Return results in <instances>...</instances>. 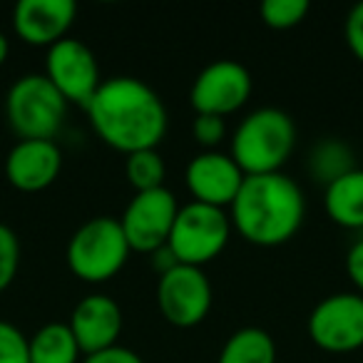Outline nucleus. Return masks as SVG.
I'll list each match as a JSON object with an SVG mask.
<instances>
[{
  "mask_svg": "<svg viewBox=\"0 0 363 363\" xmlns=\"http://www.w3.org/2000/svg\"><path fill=\"white\" fill-rule=\"evenodd\" d=\"M95 135L122 155L157 150L167 135V107L147 82L110 77L85 107Z\"/></svg>",
  "mask_w": 363,
  "mask_h": 363,
  "instance_id": "f257e3e1",
  "label": "nucleus"
},
{
  "mask_svg": "<svg viewBox=\"0 0 363 363\" xmlns=\"http://www.w3.org/2000/svg\"><path fill=\"white\" fill-rule=\"evenodd\" d=\"M306 199L291 177H244L237 199L229 207L232 229L254 247H281L301 229Z\"/></svg>",
  "mask_w": 363,
  "mask_h": 363,
  "instance_id": "f03ea898",
  "label": "nucleus"
},
{
  "mask_svg": "<svg viewBox=\"0 0 363 363\" xmlns=\"http://www.w3.org/2000/svg\"><path fill=\"white\" fill-rule=\"evenodd\" d=\"M296 147V125L279 107H262L244 117L232 135L229 155L244 177L277 174Z\"/></svg>",
  "mask_w": 363,
  "mask_h": 363,
  "instance_id": "7ed1b4c3",
  "label": "nucleus"
},
{
  "mask_svg": "<svg viewBox=\"0 0 363 363\" xmlns=\"http://www.w3.org/2000/svg\"><path fill=\"white\" fill-rule=\"evenodd\" d=\"M130 252L120 219L92 217L67 242V267L80 281L105 284L125 269Z\"/></svg>",
  "mask_w": 363,
  "mask_h": 363,
  "instance_id": "20e7f679",
  "label": "nucleus"
},
{
  "mask_svg": "<svg viewBox=\"0 0 363 363\" xmlns=\"http://www.w3.org/2000/svg\"><path fill=\"white\" fill-rule=\"evenodd\" d=\"M6 115L21 140H55L67 117V100L45 75L18 77L6 97Z\"/></svg>",
  "mask_w": 363,
  "mask_h": 363,
  "instance_id": "39448f33",
  "label": "nucleus"
},
{
  "mask_svg": "<svg viewBox=\"0 0 363 363\" xmlns=\"http://www.w3.org/2000/svg\"><path fill=\"white\" fill-rule=\"evenodd\" d=\"M229 237H232V219L224 209L189 202L177 212L167 247L179 264L202 269L227 249Z\"/></svg>",
  "mask_w": 363,
  "mask_h": 363,
  "instance_id": "423d86ee",
  "label": "nucleus"
},
{
  "mask_svg": "<svg viewBox=\"0 0 363 363\" xmlns=\"http://www.w3.org/2000/svg\"><path fill=\"white\" fill-rule=\"evenodd\" d=\"M308 338L328 353H351L363 348V296L341 291L321 298L308 316Z\"/></svg>",
  "mask_w": 363,
  "mask_h": 363,
  "instance_id": "0eeeda50",
  "label": "nucleus"
},
{
  "mask_svg": "<svg viewBox=\"0 0 363 363\" xmlns=\"http://www.w3.org/2000/svg\"><path fill=\"white\" fill-rule=\"evenodd\" d=\"M212 284L204 269L179 267L160 274L157 281V306L167 323L177 328H192L207 318L212 308Z\"/></svg>",
  "mask_w": 363,
  "mask_h": 363,
  "instance_id": "6e6552de",
  "label": "nucleus"
},
{
  "mask_svg": "<svg viewBox=\"0 0 363 363\" xmlns=\"http://www.w3.org/2000/svg\"><path fill=\"white\" fill-rule=\"evenodd\" d=\"M179 202L167 187L152 192H135L130 199L120 224L132 252L155 254L169 242Z\"/></svg>",
  "mask_w": 363,
  "mask_h": 363,
  "instance_id": "1a4fd4ad",
  "label": "nucleus"
},
{
  "mask_svg": "<svg viewBox=\"0 0 363 363\" xmlns=\"http://www.w3.org/2000/svg\"><path fill=\"white\" fill-rule=\"evenodd\" d=\"M45 77L65 97L67 105L72 102L80 107L90 105V100L102 85L95 52L75 38H65V40L48 48Z\"/></svg>",
  "mask_w": 363,
  "mask_h": 363,
  "instance_id": "9d476101",
  "label": "nucleus"
},
{
  "mask_svg": "<svg viewBox=\"0 0 363 363\" xmlns=\"http://www.w3.org/2000/svg\"><path fill=\"white\" fill-rule=\"evenodd\" d=\"M252 87V75L242 62L214 60L194 77L189 102L197 115L227 117L247 105Z\"/></svg>",
  "mask_w": 363,
  "mask_h": 363,
  "instance_id": "9b49d317",
  "label": "nucleus"
},
{
  "mask_svg": "<svg viewBox=\"0 0 363 363\" xmlns=\"http://www.w3.org/2000/svg\"><path fill=\"white\" fill-rule=\"evenodd\" d=\"M187 189L192 202L209 204V207L227 209L237 199L244 184V172L232 160L229 152H199L187 164Z\"/></svg>",
  "mask_w": 363,
  "mask_h": 363,
  "instance_id": "f8f14e48",
  "label": "nucleus"
},
{
  "mask_svg": "<svg viewBox=\"0 0 363 363\" xmlns=\"http://www.w3.org/2000/svg\"><path fill=\"white\" fill-rule=\"evenodd\" d=\"M67 326H70L82 356H92V353H100L105 348L117 346L125 318H122L120 303L112 296H107V294H90V296L80 298V303L72 308Z\"/></svg>",
  "mask_w": 363,
  "mask_h": 363,
  "instance_id": "ddd939ff",
  "label": "nucleus"
},
{
  "mask_svg": "<svg viewBox=\"0 0 363 363\" xmlns=\"http://www.w3.org/2000/svg\"><path fill=\"white\" fill-rule=\"evenodd\" d=\"M77 16L72 0H21L13 11V28L23 43L52 48L65 40Z\"/></svg>",
  "mask_w": 363,
  "mask_h": 363,
  "instance_id": "4468645a",
  "label": "nucleus"
},
{
  "mask_svg": "<svg viewBox=\"0 0 363 363\" xmlns=\"http://www.w3.org/2000/svg\"><path fill=\"white\" fill-rule=\"evenodd\" d=\"M62 152L55 140H21L6 160V177L18 192H43L60 177Z\"/></svg>",
  "mask_w": 363,
  "mask_h": 363,
  "instance_id": "2eb2a0df",
  "label": "nucleus"
},
{
  "mask_svg": "<svg viewBox=\"0 0 363 363\" xmlns=\"http://www.w3.org/2000/svg\"><path fill=\"white\" fill-rule=\"evenodd\" d=\"M323 207L333 224L343 229H363V169H353L328 184Z\"/></svg>",
  "mask_w": 363,
  "mask_h": 363,
  "instance_id": "dca6fc26",
  "label": "nucleus"
},
{
  "mask_svg": "<svg viewBox=\"0 0 363 363\" xmlns=\"http://www.w3.org/2000/svg\"><path fill=\"white\" fill-rule=\"evenodd\" d=\"M30 363H77L82 356L70 326L60 321L45 323L28 338Z\"/></svg>",
  "mask_w": 363,
  "mask_h": 363,
  "instance_id": "f3484780",
  "label": "nucleus"
},
{
  "mask_svg": "<svg viewBox=\"0 0 363 363\" xmlns=\"http://www.w3.org/2000/svg\"><path fill=\"white\" fill-rule=\"evenodd\" d=\"M353 160L356 157H353V150L346 140L326 137V140H318L308 152V174H311L313 182L328 187L336 179H341L343 174L356 169Z\"/></svg>",
  "mask_w": 363,
  "mask_h": 363,
  "instance_id": "a211bd4d",
  "label": "nucleus"
},
{
  "mask_svg": "<svg viewBox=\"0 0 363 363\" xmlns=\"http://www.w3.org/2000/svg\"><path fill=\"white\" fill-rule=\"evenodd\" d=\"M217 363H277V343L264 328L244 326L227 338Z\"/></svg>",
  "mask_w": 363,
  "mask_h": 363,
  "instance_id": "6ab92c4d",
  "label": "nucleus"
},
{
  "mask_svg": "<svg viewBox=\"0 0 363 363\" xmlns=\"http://www.w3.org/2000/svg\"><path fill=\"white\" fill-rule=\"evenodd\" d=\"M125 174L135 187V192H152V189L164 187L167 167L157 150H142L127 155Z\"/></svg>",
  "mask_w": 363,
  "mask_h": 363,
  "instance_id": "aec40b11",
  "label": "nucleus"
},
{
  "mask_svg": "<svg viewBox=\"0 0 363 363\" xmlns=\"http://www.w3.org/2000/svg\"><path fill=\"white\" fill-rule=\"evenodd\" d=\"M308 8V0H264L259 16L272 30H291L306 21Z\"/></svg>",
  "mask_w": 363,
  "mask_h": 363,
  "instance_id": "412c9836",
  "label": "nucleus"
},
{
  "mask_svg": "<svg viewBox=\"0 0 363 363\" xmlns=\"http://www.w3.org/2000/svg\"><path fill=\"white\" fill-rule=\"evenodd\" d=\"M21 269V239L8 224L0 222V291H6Z\"/></svg>",
  "mask_w": 363,
  "mask_h": 363,
  "instance_id": "4be33fe9",
  "label": "nucleus"
},
{
  "mask_svg": "<svg viewBox=\"0 0 363 363\" xmlns=\"http://www.w3.org/2000/svg\"><path fill=\"white\" fill-rule=\"evenodd\" d=\"M0 363H30L28 336L11 321H0Z\"/></svg>",
  "mask_w": 363,
  "mask_h": 363,
  "instance_id": "5701e85b",
  "label": "nucleus"
},
{
  "mask_svg": "<svg viewBox=\"0 0 363 363\" xmlns=\"http://www.w3.org/2000/svg\"><path fill=\"white\" fill-rule=\"evenodd\" d=\"M192 137L199 147H204V152H212L227 137V122H224V117L217 115H194Z\"/></svg>",
  "mask_w": 363,
  "mask_h": 363,
  "instance_id": "b1692460",
  "label": "nucleus"
},
{
  "mask_svg": "<svg viewBox=\"0 0 363 363\" xmlns=\"http://www.w3.org/2000/svg\"><path fill=\"white\" fill-rule=\"evenodd\" d=\"M346 43L351 48L353 57L363 62V0L351 8L346 18Z\"/></svg>",
  "mask_w": 363,
  "mask_h": 363,
  "instance_id": "393cba45",
  "label": "nucleus"
},
{
  "mask_svg": "<svg viewBox=\"0 0 363 363\" xmlns=\"http://www.w3.org/2000/svg\"><path fill=\"white\" fill-rule=\"evenodd\" d=\"M82 363H145L142 361L140 353H135L132 348H125V346H112V348H105L100 353H92V356H85Z\"/></svg>",
  "mask_w": 363,
  "mask_h": 363,
  "instance_id": "a878e982",
  "label": "nucleus"
},
{
  "mask_svg": "<svg viewBox=\"0 0 363 363\" xmlns=\"http://www.w3.org/2000/svg\"><path fill=\"white\" fill-rule=\"evenodd\" d=\"M346 274L356 286V294L363 296V239H358L346 254Z\"/></svg>",
  "mask_w": 363,
  "mask_h": 363,
  "instance_id": "bb28decb",
  "label": "nucleus"
},
{
  "mask_svg": "<svg viewBox=\"0 0 363 363\" xmlns=\"http://www.w3.org/2000/svg\"><path fill=\"white\" fill-rule=\"evenodd\" d=\"M152 264H155V269L160 274H167L169 269H174V267H179V262H177V257L172 254V249L167 247H162V249H157L155 254H152Z\"/></svg>",
  "mask_w": 363,
  "mask_h": 363,
  "instance_id": "cd10ccee",
  "label": "nucleus"
},
{
  "mask_svg": "<svg viewBox=\"0 0 363 363\" xmlns=\"http://www.w3.org/2000/svg\"><path fill=\"white\" fill-rule=\"evenodd\" d=\"M8 55H11V43H8V38L0 33V65H6Z\"/></svg>",
  "mask_w": 363,
  "mask_h": 363,
  "instance_id": "c85d7f7f",
  "label": "nucleus"
}]
</instances>
